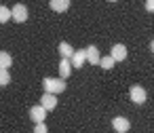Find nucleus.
Masks as SVG:
<instances>
[{"label": "nucleus", "mask_w": 154, "mask_h": 133, "mask_svg": "<svg viewBox=\"0 0 154 133\" xmlns=\"http://www.w3.org/2000/svg\"><path fill=\"white\" fill-rule=\"evenodd\" d=\"M45 91L47 93H53V95H57V93H61L63 89H66V82H63V78H45Z\"/></svg>", "instance_id": "nucleus-1"}, {"label": "nucleus", "mask_w": 154, "mask_h": 133, "mask_svg": "<svg viewBox=\"0 0 154 133\" xmlns=\"http://www.w3.org/2000/svg\"><path fill=\"white\" fill-rule=\"evenodd\" d=\"M11 15H13V19H15L17 23H23V21L28 19V9H26L23 5H15L13 11H11Z\"/></svg>", "instance_id": "nucleus-2"}, {"label": "nucleus", "mask_w": 154, "mask_h": 133, "mask_svg": "<svg viewBox=\"0 0 154 133\" xmlns=\"http://www.w3.org/2000/svg\"><path fill=\"white\" fill-rule=\"evenodd\" d=\"M129 95H131V99H133L135 104H143V101H146V89H143V87H139V85L131 87Z\"/></svg>", "instance_id": "nucleus-3"}, {"label": "nucleus", "mask_w": 154, "mask_h": 133, "mask_svg": "<svg viewBox=\"0 0 154 133\" xmlns=\"http://www.w3.org/2000/svg\"><path fill=\"white\" fill-rule=\"evenodd\" d=\"M110 55H112L114 61H125V59H127V49H125V45H114L112 51H110Z\"/></svg>", "instance_id": "nucleus-4"}, {"label": "nucleus", "mask_w": 154, "mask_h": 133, "mask_svg": "<svg viewBox=\"0 0 154 133\" xmlns=\"http://www.w3.org/2000/svg\"><path fill=\"white\" fill-rule=\"evenodd\" d=\"M40 106L49 112V110H55V106H57V97L53 95V93H45L42 95V99H40Z\"/></svg>", "instance_id": "nucleus-5"}, {"label": "nucleus", "mask_w": 154, "mask_h": 133, "mask_svg": "<svg viewBox=\"0 0 154 133\" xmlns=\"http://www.w3.org/2000/svg\"><path fill=\"white\" fill-rule=\"evenodd\" d=\"M30 118H32L34 122H45V118H47V110H45L42 106H34V108L30 110Z\"/></svg>", "instance_id": "nucleus-6"}, {"label": "nucleus", "mask_w": 154, "mask_h": 133, "mask_svg": "<svg viewBox=\"0 0 154 133\" xmlns=\"http://www.w3.org/2000/svg\"><path fill=\"white\" fill-rule=\"evenodd\" d=\"M85 51H87V61H89L91 66H97V63H99V59H101V57H99L97 47H87Z\"/></svg>", "instance_id": "nucleus-7"}, {"label": "nucleus", "mask_w": 154, "mask_h": 133, "mask_svg": "<svg viewBox=\"0 0 154 133\" xmlns=\"http://www.w3.org/2000/svg\"><path fill=\"white\" fill-rule=\"evenodd\" d=\"M70 61H72V68H82V63L87 61V51H74Z\"/></svg>", "instance_id": "nucleus-8"}, {"label": "nucleus", "mask_w": 154, "mask_h": 133, "mask_svg": "<svg viewBox=\"0 0 154 133\" xmlns=\"http://www.w3.org/2000/svg\"><path fill=\"white\" fill-rule=\"evenodd\" d=\"M51 9L53 11H57V13H63V11H68L70 9V0H51Z\"/></svg>", "instance_id": "nucleus-9"}, {"label": "nucleus", "mask_w": 154, "mask_h": 133, "mask_svg": "<svg viewBox=\"0 0 154 133\" xmlns=\"http://www.w3.org/2000/svg\"><path fill=\"white\" fill-rule=\"evenodd\" d=\"M70 72H72V61H70L68 57H61V63H59V74H61V78H68Z\"/></svg>", "instance_id": "nucleus-10"}, {"label": "nucleus", "mask_w": 154, "mask_h": 133, "mask_svg": "<svg viewBox=\"0 0 154 133\" xmlns=\"http://www.w3.org/2000/svg\"><path fill=\"white\" fill-rule=\"evenodd\" d=\"M112 125H114V129H116L118 133H125V131H129V118H122V116H116Z\"/></svg>", "instance_id": "nucleus-11"}, {"label": "nucleus", "mask_w": 154, "mask_h": 133, "mask_svg": "<svg viewBox=\"0 0 154 133\" xmlns=\"http://www.w3.org/2000/svg\"><path fill=\"white\" fill-rule=\"evenodd\" d=\"M59 53H61V57H68V59H72V55H74V49H72L68 42H61V45H59Z\"/></svg>", "instance_id": "nucleus-12"}, {"label": "nucleus", "mask_w": 154, "mask_h": 133, "mask_svg": "<svg viewBox=\"0 0 154 133\" xmlns=\"http://www.w3.org/2000/svg\"><path fill=\"white\" fill-rule=\"evenodd\" d=\"M114 63H116V61L112 59V55H108V57H101V59H99V66H101L103 70H112V68H114Z\"/></svg>", "instance_id": "nucleus-13"}, {"label": "nucleus", "mask_w": 154, "mask_h": 133, "mask_svg": "<svg viewBox=\"0 0 154 133\" xmlns=\"http://www.w3.org/2000/svg\"><path fill=\"white\" fill-rule=\"evenodd\" d=\"M11 63H13L11 55L2 51V53H0V68H7V70H9V68H11Z\"/></svg>", "instance_id": "nucleus-14"}, {"label": "nucleus", "mask_w": 154, "mask_h": 133, "mask_svg": "<svg viewBox=\"0 0 154 133\" xmlns=\"http://www.w3.org/2000/svg\"><path fill=\"white\" fill-rule=\"evenodd\" d=\"M9 82H11L9 70H7V68H0V87H5V85H9Z\"/></svg>", "instance_id": "nucleus-15"}, {"label": "nucleus", "mask_w": 154, "mask_h": 133, "mask_svg": "<svg viewBox=\"0 0 154 133\" xmlns=\"http://www.w3.org/2000/svg\"><path fill=\"white\" fill-rule=\"evenodd\" d=\"M11 17H13V15H11V11H9L7 7H0V23H7Z\"/></svg>", "instance_id": "nucleus-16"}, {"label": "nucleus", "mask_w": 154, "mask_h": 133, "mask_svg": "<svg viewBox=\"0 0 154 133\" xmlns=\"http://www.w3.org/2000/svg\"><path fill=\"white\" fill-rule=\"evenodd\" d=\"M34 133H49V131H47L45 122H36V127H34Z\"/></svg>", "instance_id": "nucleus-17"}, {"label": "nucleus", "mask_w": 154, "mask_h": 133, "mask_svg": "<svg viewBox=\"0 0 154 133\" xmlns=\"http://www.w3.org/2000/svg\"><path fill=\"white\" fill-rule=\"evenodd\" d=\"M146 11L154 13V0H146Z\"/></svg>", "instance_id": "nucleus-18"}, {"label": "nucleus", "mask_w": 154, "mask_h": 133, "mask_svg": "<svg viewBox=\"0 0 154 133\" xmlns=\"http://www.w3.org/2000/svg\"><path fill=\"white\" fill-rule=\"evenodd\" d=\"M150 49H152V53H154V40H152V47H150Z\"/></svg>", "instance_id": "nucleus-19"}, {"label": "nucleus", "mask_w": 154, "mask_h": 133, "mask_svg": "<svg viewBox=\"0 0 154 133\" xmlns=\"http://www.w3.org/2000/svg\"><path fill=\"white\" fill-rule=\"evenodd\" d=\"M110 2H116V0H110Z\"/></svg>", "instance_id": "nucleus-20"}]
</instances>
